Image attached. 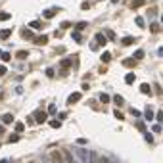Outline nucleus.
<instances>
[{
    "mask_svg": "<svg viewBox=\"0 0 163 163\" xmlns=\"http://www.w3.org/2000/svg\"><path fill=\"white\" fill-rule=\"evenodd\" d=\"M50 161L52 163H65L63 154L60 152V150H52V152H50Z\"/></svg>",
    "mask_w": 163,
    "mask_h": 163,
    "instance_id": "1",
    "label": "nucleus"
},
{
    "mask_svg": "<svg viewBox=\"0 0 163 163\" xmlns=\"http://www.w3.org/2000/svg\"><path fill=\"white\" fill-rule=\"evenodd\" d=\"M75 156H77V159H81L83 163H88V156H90V152H87L84 148H77L75 150Z\"/></svg>",
    "mask_w": 163,
    "mask_h": 163,
    "instance_id": "2",
    "label": "nucleus"
},
{
    "mask_svg": "<svg viewBox=\"0 0 163 163\" xmlns=\"http://www.w3.org/2000/svg\"><path fill=\"white\" fill-rule=\"evenodd\" d=\"M63 154V159H65V163H79L75 159V156H73L71 152H67V150H65V152H62Z\"/></svg>",
    "mask_w": 163,
    "mask_h": 163,
    "instance_id": "3",
    "label": "nucleus"
},
{
    "mask_svg": "<svg viewBox=\"0 0 163 163\" xmlns=\"http://www.w3.org/2000/svg\"><path fill=\"white\" fill-rule=\"evenodd\" d=\"M46 117H48V113H44V111H36V115H35V121L39 125H42L44 121H46Z\"/></svg>",
    "mask_w": 163,
    "mask_h": 163,
    "instance_id": "4",
    "label": "nucleus"
},
{
    "mask_svg": "<svg viewBox=\"0 0 163 163\" xmlns=\"http://www.w3.org/2000/svg\"><path fill=\"white\" fill-rule=\"evenodd\" d=\"M58 12H60V8H54V10H44V14H42V15H44L46 19H50V17H54Z\"/></svg>",
    "mask_w": 163,
    "mask_h": 163,
    "instance_id": "5",
    "label": "nucleus"
},
{
    "mask_svg": "<svg viewBox=\"0 0 163 163\" xmlns=\"http://www.w3.org/2000/svg\"><path fill=\"white\" fill-rule=\"evenodd\" d=\"M94 36H96V44H98V46H104V44L108 42V39H106L102 33H98V35H94Z\"/></svg>",
    "mask_w": 163,
    "mask_h": 163,
    "instance_id": "6",
    "label": "nucleus"
},
{
    "mask_svg": "<svg viewBox=\"0 0 163 163\" xmlns=\"http://www.w3.org/2000/svg\"><path fill=\"white\" fill-rule=\"evenodd\" d=\"M2 123H4V125L14 123V115H12V113H4V115H2Z\"/></svg>",
    "mask_w": 163,
    "mask_h": 163,
    "instance_id": "7",
    "label": "nucleus"
},
{
    "mask_svg": "<svg viewBox=\"0 0 163 163\" xmlns=\"http://www.w3.org/2000/svg\"><path fill=\"white\" fill-rule=\"evenodd\" d=\"M79 100H81V92H73V94L67 98L69 104H75V102H79Z\"/></svg>",
    "mask_w": 163,
    "mask_h": 163,
    "instance_id": "8",
    "label": "nucleus"
},
{
    "mask_svg": "<svg viewBox=\"0 0 163 163\" xmlns=\"http://www.w3.org/2000/svg\"><path fill=\"white\" fill-rule=\"evenodd\" d=\"M88 163H100V157H98L96 152H90V156H88Z\"/></svg>",
    "mask_w": 163,
    "mask_h": 163,
    "instance_id": "9",
    "label": "nucleus"
},
{
    "mask_svg": "<svg viewBox=\"0 0 163 163\" xmlns=\"http://www.w3.org/2000/svg\"><path fill=\"white\" fill-rule=\"evenodd\" d=\"M35 42H36V44H39V46H44V44H46V42H48V36H46V35H42V36H39V39H36V40H35Z\"/></svg>",
    "mask_w": 163,
    "mask_h": 163,
    "instance_id": "10",
    "label": "nucleus"
},
{
    "mask_svg": "<svg viewBox=\"0 0 163 163\" xmlns=\"http://www.w3.org/2000/svg\"><path fill=\"white\" fill-rule=\"evenodd\" d=\"M123 65H127V67H134V65H136V60H134V58H127V60H123Z\"/></svg>",
    "mask_w": 163,
    "mask_h": 163,
    "instance_id": "11",
    "label": "nucleus"
},
{
    "mask_svg": "<svg viewBox=\"0 0 163 163\" xmlns=\"http://www.w3.org/2000/svg\"><path fill=\"white\" fill-rule=\"evenodd\" d=\"M144 2L146 0H134L132 4H130V8H132V10H136V8H140V6H144Z\"/></svg>",
    "mask_w": 163,
    "mask_h": 163,
    "instance_id": "12",
    "label": "nucleus"
},
{
    "mask_svg": "<svg viewBox=\"0 0 163 163\" xmlns=\"http://www.w3.org/2000/svg\"><path fill=\"white\" fill-rule=\"evenodd\" d=\"M27 56H29V52H25V50H21V52H17V54H15V58L17 60H25Z\"/></svg>",
    "mask_w": 163,
    "mask_h": 163,
    "instance_id": "13",
    "label": "nucleus"
},
{
    "mask_svg": "<svg viewBox=\"0 0 163 163\" xmlns=\"http://www.w3.org/2000/svg\"><path fill=\"white\" fill-rule=\"evenodd\" d=\"M150 90H152V88H150V84H140V92H144V94H150Z\"/></svg>",
    "mask_w": 163,
    "mask_h": 163,
    "instance_id": "14",
    "label": "nucleus"
},
{
    "mask_svg": "<svg viewBox=\"0 0 163 163\" xmlns=\"http://www.w3.org/2000/svg\"><path fill=\"white\" fill-rule=\"evenodd\" d=\"M10 35H12V31H10V29H4V31H0V39H4V40H6Z\"/></svg>",
    "mask_w": 163,
    "mask_h": 163,
    "instance_id": "15",
    "label": "nucleus"
},
{
    "mask_svg": "<svg viewBox=\"0 0 163 163\" xmlns=\"http://www.w3.org/2000/svg\"><path fill=\"white\" fill-rule=\"evenodd\" d=\"M109 60H111V54H109V52H104V54H102V62H104V63H108Z\"/></svg>",
    "mask_w": 163,
    "mask_h": 163,
    "instance_id": "16",
    "label": "nucleus"
},
{
    "mask_svg": "<svg viewBox=\"0 0 163 163\" xmlns=\"http://www.w3.org/2000/svg\"><path fill=\"white\" fill-rule=\"evenodd\" d=\"M0 58H2V60H4V62H8V60H10V58H12V56H10V54H8V52H4V50H0Z\"/></svg>",
    "mask_w": 163,
    "mask_h": 163,
    "instance_id": "17",
    "label": "nucleus"
},
{
    "mask_svg": "<svg viewBox=\"0 0 163 163\" xmlns=\"http://www.w3.org/2000/svg\"><path fill=\"white\" fill-rule=\"evenodd\" d=\"M142 58H144V52H142V50L134 52V60H136V62H138V60H142Z\"/></svg>",
    "mask_w": 163,
    "mask_h": 163,
    "instance_id": "18",
    "label": "nucleus"
},
{
    "mask_svg": "<svg viewBox=\"0 0 163 163\" xmlns=\"http://www.w3.org/2000/svg\"><path fill=\"white\" fill-rule=\"evenodd\" d=\"M50 127L52 129H60V127H62V121H60V119L58 121H50Z\"/></svg>",
    "mask_w": 163,
    "mask_h": 163,
    "instance_id": "19",
    "label": "nucleus"
},
{
    "mask_svg": "<svg viewBox=\"0 0 163 163\" xmlns=\"http://www.w3.org/2000/svg\"><path fill=\"white\" fill-rule=\"evenodd\" d=\"M113 102H115L117 106H123V96H119V94H117V96H113Z\"/></svg>",
    "mask_w": 163,
    "mask_h": 163,
    "instance_id": "20",
    "label": "nucleus"
},
{
    "mask_svg": "<svg viewBox=\"0 0 163 163\" xmlns=\"http://www.w3.org/2000/svg\"><path fill=\"white\" fill-rule=\"evenodd\" d=\"M134 79H136V77H134V73H127V77H125V81H127V83L130 84V83H132V81Z\"/></svg>",
    "mask_w": 163,
    "mask_h": 163,
    "instance_id": "21",
    "label": "nucleus"
},
{
    "mask_svg": "<svg viewBox=\"0 0 163 163\" xmlns=\"http://www.w3.org/2000/svg\"><path fill=\"white\" fill-rule=\"evenodd\" d=\"M10 142H17L19 140V132H14V134H10V138H8Z\"/></svg>",
    "mask_w": 163,
    "mask_h": 163,
    "instance_id": "22",
    "label": "nucleus"
},
{
    "mask_svg": "<svg viewBox=\"0 0 163 163\" xmlns=\"http://www.w3.org/2000/svg\"><path fill=\"white\" fill-rule=\"evenodd\" d=\"M21 35H23V39H33V35H31V31H29V29H23V31H21Z\"/></svg>",
    "mask_w": 163,
    "mask_h": 163,
    "instance_id": "23",
    "label": "nucleus"
},
{
    "mask_svg": "<svg viewBox=\"0 0 163 163\" xmlns=\"http://www.w3.org/2000/svg\"><path fill=\"white\" fill-rule=\"evenodd\" d=\"M84 27H87V21H81V23H77V25H75V29L77 31H83Z\"/></svg>",
    "mask_w": 163,
    "mask_h": 163,
    "instance_id": "24",
    "label": "nucleus"
},
{
    "mask_svg": "<svg viewBox=\"0 0 163 163\" xmlns=\"http://www.w3.org/2000/svg\"><path fill=\"white\" fill-rule=\"evenodd\" d=\"M73 40H75V42H81V40H83V39H81V33H79V31L73 33Z\"/></svg>",
    "mask_w": 163,
    "mask_h": 163,
    "instance_id": "25",
    "label": "nucleus"
},
{
    "mask_svg": "<svg viewBox=\"0 0 163 163\" xmlns=\"http://www.w3.org/2000/svg\"><path fill=\"white\" fill-rule=\"evenodd\" d=\"M23 129H25L23 123H15V132H23Z\"/></svg>",
    "mask_w": 163,
    "mask_h": 163,
    "instance_id": "26",
    "label": "nucleus"
},
{
    "mask_svg": "<svg viewBox=\"0 0 163 163\" xmlns=\"http://www.w3.org/2000/svg\"><path fill=\"white\" fill-rule=\"evenodd\" d=\"M100 102H102V104H108V102H109V96H108V94H100Z\"/></svg>",
    "mask_w": 163,
    "mask_h": 163,
    "instance_id": "27",
    "label": "nucleus"
},
{
    "mask_svg": "<svg viewBox=\"0 0 163 163\" xmlns=\"http://www.w3.org/2000/svg\"><path fill=\"white\" fill-rule=\"evenodd\" d=\"M4 19H10V14H8V12H0V21H4Z\"/></svg>",
    "mask_w": 163,
    "mask_h": 163,
    "instance_id": "28",
    "label": "nucleus"
},
{
    "mask_svg": "<svg viewBox=\"0 0 163 163\" xmlns=\"http://www.w3.org/2000/svg\"><path fill=\"white\" fill-rule=\"evenodd\" d=\"M134 21H136V25H138V27H144V25H146V21H144L142 17H136Z\"/></svg>",
    "mask_w": 163,
    "mask_h": 163,
    "instance_id": "29",
    "label": "nucleus"
},
{
    "mask_svg": "<svg viewBox=\"0 0 163 163\" xmlns=\"http://www.w3.org/2000/svg\"><path fill=\"white\" fill-rule=\"evenodd\" d=\"M113 113H115V117H117V119H119V121H123V119H125V115H123V113L119 111V109H115V111H113Z\"/></svg>",
    "mask_w": 163,
    "mask_h": 163,
    "instance_id": "30",
    "label": "nucleus"
},
{
    "mask_svg": "<svg viewBox=\"0 0 163 163\" xmlns=\"http://www.w3.org/2000/svg\"><path fill=\"white\" fill-rule=\"evenodd\" d=\"M144 138H146V140L150 142V144H152V142H154V136H152V134H150V132H146V130H144Z\"/></svg>",
    "mask_w": 163,
    "mask_h": 163,
    "instance_id": "31",
    "label": "nucleus"
},
{
    "mask_svg": "<svg viewBox=\"0 0 163 163\" xmlns=\"http://www.w3.org/2000/svg\"><path fill=\"white\" fill-rule=\"evenodd\" d=\"M29 27H31V29H40V23H39V21H31Z\"/></svg>",
    "mask_w": 163,
    "mask_h": 163,
    "instance_id": "32",
    "label": "nucleus"
},
{
    "mask_svg": "<svg viewBox=\"0 0 163 163\" xmlns=\"http://www.w3.org/2000/svg\"><path fill=\"white\" fill-rule=\"evenodd\" d=\"M132 42H134L132 36H127V39H123V44H132Z\"/></svg>",
    "mask_w": 163,
    "mask_h": 163,
    "instance_id": "33",
    "label": "nucleus"
},
{
    "mask_svg": "<svg viewBox=\"0 0 163 163\" xmlns=\"http://www.w3.org/2000/svg\"><path fill=\"white\" fill-rule=\"evenodd\" d=\"M48 113H50V115H54V113H56V106H54V104H50V108H48Z\"/></svg>",
    "mask_w": 163,
    "mask_h": 163,
    "instance_id": "34",
    "label": "nucleus"
},
{
    "mask_svg": "<svg viewBox=\"0 0 163 163\" xmlns=\"http://www.w3.org/2000/svg\"><path fill=\"white\" fill-rule=\"evenodd\" d=\"M152 130H154V132H159V130H161V123L154 125V127H152Z\"/></svg>",
    "mask_w": 163,
    "mask_h": 163,
    "instance_id": "35",
    "label": "nucleus"
},
{
    "mask_svg": "<svg viewBox=\"0 0 163 163\" xmlns=\"http://www.w3.org/2000/svg\"><path fill=\"white\" fill-rule=\"evenodd\" d=\"M146 119H148V121H152V119H154V113L150 111V109H148V111H146Z\"/></svg>",
    "mask_w": 163,
    "mask_h": 163,
    "instance_id": "36",
    "label": "nucleus"
},
{
    "mask_svg": "<svg viewBox=\"0 0 163 163\" xmlns=\"http://www.w3.org/2000/svg\"><path fill=\"white\" fill-rule=\"evenodd\" d=\"M150 29H152V33H157V29H159V25H157V23H152V27H150Z\"/></svg>",
    "mask_w": 163,
    "mask_h": 163,
    "instance_id": "37",
    "label": "nucleus"
},
{
    "mask_svg": "<svg viewBox=\"0 0 163 163\" xmlns=\"http://www.w3.org/2000/svg\"><path fill=\"white\" fill-rule=\"evenodd\" d=\"M62 65H63V67H69V65H71V62H69V60H62Z\"/></svg>",
    "mask_w": 163,
    "mask_h": 163,
    "instance_id": "38",
    "label": "nucleus"
},
{
    "mask_svg": "<svg viewBox=\"0 0 163 163\" xmlns=\"http://www.w3.org/2000/svg\"><path fill=\"white\" fill-rule=\"evenodd\" d=\"M100 163H111V159L109 157H100Z\"/></svg>",
    "mask_w": 163,
    "mask_h": 163,
    "instance_id": "39",
    "label": "nucleus"
},
{
    "mask_svg": "<svg viewBox=\"0 0 163 163\" xmlns=\"http://www.w3.org/2000/svg\"><path fill=\"white\" fill-rule=\"evenodd\" d=\"M46 75H48V77H54V69L48 67V69H46Z\"/></svg>",
    "mask_w": 163,
    "mask_h": 163,
    "instance_id": "40",
    "label": "nucleus"
},
{
    "mask_svg": "<svg viewBox=\"0 0 163 163\" xmlns=\"http://www.w3.org/2000/svg\"><path fill=\"white\" fill-rule=\"evenodd\" d=\"M130 113H132L134 117H140V111H138V109H130Z\"/></svg>",
    "mask_w": 163,
    "mask_h": 163,
    "instance_id": "41",
    "label": "nucleus"
},
{
    "mask_svg": "<svg viewBox=\"0 0 163 163\" xmlns=\"http://www.w3.org/2000/svg\"><path fill=\"white\" fill-rule=\"evenodd\" d=\"M77 144H79V146H84V144H87V140H84V138H79V140H77Z\"/></svg>",
    "mask_w": 163,
    "mask_h": 163,
    "instance_id": "42",
    "label": "nucleus"
},
{
    "mask_svg": "<svg viewBox=\"0 0 163 163\" xmlns=\"http://www.w3.org/2000/svg\"><path fill=\"white\" fill-rule=\"evenodd\" d=\"M136 127H138V130H142V132H144V130H146V127H144V123H138Z\"/></svg>",
    "mask_w": 163,
    "mask_h": 163,
    "instance_id": "43",
    "label": "nucleus"
},
{
    "mask_svg": "<svg viewBox=\"0 0 163 163\" xmlns=\"http://www.w3.org/2000/svg\"><path fill=\"white\" fill-rule=\"evenodd\" d=\"M2 75H6V67H4V65H0V77Z\"/></svg>",
    "mask_w": 163,
    "mask_h": 163,
    "instance_id": "44",
    "label": "nucleus"
},
{
    "mask_svg": "<svg viewBox=\"0 0 163 163\" xmlns=\"http://www.w3.org/2000/svg\"><path fill=\"white\" fill-rule=\"evenodd\" d=\"M157 121H159V123H163V113H161V111L157 113Z\"/></svg>",
    "mask_w": 163,
    "mask_h": 163,
    "instance_id": "45",
    "label": "nucleus"
},
{
    "mask_svg": "<svg viewBox=\"0 0 163 163\" xmlns=\"http://www.w3.org/2000/svg\"><path fill=\"white\" fill-rule=\"evenodd\" d=\"M157 56H161V58H163V46L157 48Z\"/></svg>",
    "mask_w": 163,
    "mask_h": 163,
    "instance_id": "46",
    "label": "nucleus"
},
{
    "mask_svg": "<svg viewBox=\"0 0 163 163\" xmlns=\"http://www.w3.org/2000/svg\"><path fill=\"white\" fill-rule=\"evenodd\" d=\"M0 134H4V123H0Z\"/></svg>",
    "mask_w": 163,
    "mask_h": 163,
    "instance_id": "47",
    "label": "nucleus"
},
{
    "mask_svg": "<svg viewBox=\"0 0 163 163\" xmlns=\"http://www.w3.org/2000/svg\"><path fill=\"white\" fill-rule=\"evenodd\" d=\"M0 163H10V159H2V161H0Z\"/></svg>",
    "mask_w": 163,
    "mask_h": 163,
    "instance_id": "48",
    "label": "nucleus"
},
{
    "mask_svg": "<svg viewBox=\"0 0 163 163\" xmlns=\"http://www.w3.org/2000/svg\"><path fill=\"white\" fill-rule=\"evenodd\" d=\"M161 23H163V15H161Z\"/></svg>",
    "mask_w": 163,
    "mask_h": 163,
    "instance_id": "49",
    "label": "nucleus"
},
{
    "mask_svg": "<svg viewBox=\"0 0 163 163\" xmlns=\"http://www.w3.org/2000/svg\"><path fill=\"white\" fill-rule=\"evenodd\" d=\"M29 163H36V161H29Z\"/></svg>",
    "mask_w": 163,
    "mask_h": 163,
    "instance_id": "50",
    "label": "nucleus"
}]
</instances>
